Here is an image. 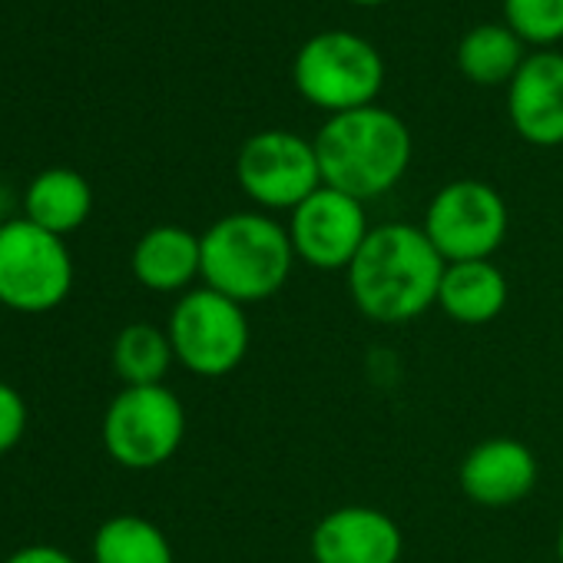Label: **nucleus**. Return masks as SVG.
I'll use <instances>...</instances> for the list:
<instances>
[{"instance_id":"nucleus-1","label":"nucleus","mask_w":563,"mask_h":563,"mask_svg":"<svg viewBox=\"0 0 563 563\" xmlns=\"http://www.w3.org/2000/svg\"><path fill=\"white\" fill-rule=\"evenodd\" d=\"M448 262L431 245L421 225H375L345 268L355 309L378 325H408L438 306V289Z\"/></svg>"},{"instance_id":"nucleus-2","label":"nucleus","mask_w":563,"mask_h":563,"mask_svg":"<svg viewBox=\"0 0 563 563\" xmlns=\"http://www.w3.org/2000/svg\"><path fill=\"white\" fill-rule=\"evenodd\" d=\"M316 143L322 186L358 202L378 199L401 183L411 166V133L385 107H362L329 117Z\"/></svg>"},{"instance_id":"nucleus-3","label":"nucleus","mask_w":563,"mask_h":563,"mask_svg":"<svg viewBox=\"0 0 563 563\" xmlns=\"http://www.w3.org/2000/svg\"><path fill=\"white\" fill-rule=\"evenodd\" d=\"M199 242L206 289L239 306L278 296L299 262L289 229L262 212H229L216 219Z\"/></svg>"},{"instance_id":"nucleus-4","label":"nucleus","mask_w":563,"mask_h":563,"mask_svg":"<svg viewBox=\"0 0 563 563\" xmlns=\"http://www.w3.org/2000/svg\"><path fill=\"white\" fill-rule=\"evenodd\" d=\"M292 80L312 107L335 117L375 103L385 84V64L365 37L325 31L302 44L292 64Z\"/></svg>"},{"instance_id":"nucleus-5","label":"nucleus","mask_w":563,"mask_h":563,"mask_svg":"<svg viewBox=\"0 0 563 563\" xmlns=\"http://www.w3.org/2000/svg\"><path fill=\"white\" fill-rule=\"evenodd\" d=\"M74 289V255L67 242L31 219L0 225V306L44 316L67 302Z\"/></svg>"},{"instance_id":"nucleus-6","label":"nucleus","mask_w":563,"mask_h":563,"mask_svg":"<svg viewBox=\"0 0 563 563\" xmlns=\"http://www.w3.org/2000/svg\"><path fill=\"white\" fill-rule=\"evenodd\" d=\"M166 335L173 342L176 362L199 378L232 375L245 362L252 342L245 306L206 286L179 296L169 312Z\"/></svg>"},{"instance_id":"nucleus-7","label":"nucleus","mask_w":563,"mask_h":563,"mask_svg":"<svg viewBox=\"0 0 563 563\" xmlns=\"http://www.w3.org/2000/svg\"><path fill=\"white\" fill-rule=\"evenodd\" d=\"M186 438V408L166 385L123 388L103 415V448L130 471L166 464Z\"/></svg>"},{"instance_id":"nucleus-8","label":"nucleus","mask_w":563,"mask_h":563,"mask_svg":"<svg viewBox=\"0 0 563 563\" xmlns=\"http://www.w3.org/2000/svg\"><path fill=\"white\" fill-rule=\"evenodd\" d=\"M507 202L504 196L481 179H454L434 192L424 212V235L451 262H481L490 258L507 239Z\"/></svg>"},{"instance_id":"nucleus-9","label":"nucleus","mask_w":563,"mask_h":563,"mask_svg":"<svg viewBox=\"0 0 563 563\" xmlns=\"http://www.w3.org/2000/svg\"><path fill=\"white\" fill-rule=\"evenodd\" d=\"M235 179L242 192L262 209L292 212L322 186L316 143L289 130H262L242 143Z\"/></svg>"},{"instance_id":"nucleus-10","label":"nucleus","mask_w":563,"mask_h":563,"mask_svg":"<svg viewBox=\"0 0 563 563\" xmlns=\"http://www.w3.org/2000/svg\"><path fill=\"white\" fill-rule=\"evenodd\" d=\"M286 229L296 258L322 272L349 268L372 232L365 219V202L332 186H319L302 206H296Z\"/></svg>"},{"instance_id":"nucleus-11","label":"nucleus","mask_w":563,"mask_h":563,"mask_svg":"<svg viewBox=\"0 0 563 563\" xmlns=\"http://www.w3.org/2000/svg\"><path fill=\"white\" fill-rule=\"evenodd\" d=\"M309 553L312 563H401L405 533L382 507L345 504L312 527Z\"/></svg>"},{"instance_id":"nucleus-12","label":"nucleus","mask_w":563,"mask_h":563,"mask_svg":"<svg viewBox=\"0 0 563 563\" xmlns=\"http://www.w3.org/2000/svg\"><path fill=\"white\" fill-rule=\"evenodd\" d=\"M537 457L517 438H487L474 444L457 471L464 497L487 510L520 504L537 487Z\"/></svg>"},{"instance_id":"nucleus-13","label":"nucleus","mask_w":563,"mask_h":563,"mask_svg":"<svg viewBox=\"0 0 563 563\" xmlns=\"http://www.w3.org/2000/svg\"><path fill=\"white\" fill-rule=\"evenodd\" d=\"M507 113L527 143H563V54L540 51L520 64L507 84Z\"/></svg>"},{"instance_id":"nucleus-14","label":"nucleus","mask_w":563,"mask_h":563,"mask_svg":"<svg viewBox=\"0 0 563 563\" xmlns=\"http://www.w3.org/2000/svg\"><path fill=\"white\" fill-rule=\"evenodd\" d=\"M130 265L150 292H186L192 278H202V242L183 225H156L140 235Z\"/></svg>"},{"instance_id":"nucleus-15","label":"nucleus","mask_w":563,"mask_h":563,"mask_svg":"<svg viewBox=\"0 0 563 563\" xmlns=\"http://www.w3.org/2000/svg\"><path fill=\"white\" fill-rule=\"evenodd\" d=\"M507 275L490 262H451L444 268L441 289H438V309L457 322V325H487L507 309Z\"/></svg>"},{"instance_id":"nucleus-16","label":"nucleus","mask_w":563,"mask_h":563,"mask_svg":"<svg viewBox=\"0 0 563 563\" xmlns=\"http://www.w3.org/2000/svg\"><path fill=\"white\" fill-rule=\"evenodd\" d=\"M93 212V189L77 169H44L34 176V183L24 192V219L34 225L54 232V235H70L77 232Z\"/></svg>"},{"instance_id":"nucleus-17","label":"nucleus","mask_w":563,"mask_h":563,"mask_svg":"<svg viewBox=\"0 0 563 563\" xmlns=\"http://www.w3.org/2000/svg\"><path fill=\"white\" fill-rule=\"evenodd\" d=\"M523 41L507 24H481L457 44V67L471 84H510L523 64Z\"/></svg>"},{"instance_id":"nucleus-18","label":"nucleus","mask_w":563,"mask_h":563,"mask_svg":"<svg viewBox=\"0 0 563 563\" xmlns=\"http://www.w3.org/2000/svg\"><path fill=\"white\" fill-rule=\"evenodd\" d=\"M93 563H176V556L163 527L140 514H117L93 533Z\"/></svg>"},{"instance_id":"nucleus-19","label":"nucleus","mask_w":563,"mask_h":563,"mask_svg":"<svg viewBox=\"0 0 563 563\" xmlns=\"http://www.w3.org/2000/svg\"><path fill=\"white\" fill-rule=\"evenodd\" d=\"M173 362L176 355L166 329H156L150 322H130L113 342V372L120 375L123 388L163 385Z\"/></svg>"},{"instance_id":"nucleus-20","label":"nucleus","mask_w":563,"mask_h":563,"mask_svg":"<svg viewBox=\"0 0 563 563\" xmlns=\"http://www.w3.org/2000/svg\"><path fill=\"white\" fill-rule=\"evenodd\" d=\"M504 18L523 44H553L563 37V0H504Z\"/></svg>"},{"instance_id":"nucleus-21","label":"nucleus","mask_w":563,"mask_h":563,"mask_svg":"<svg viewBox=\"0 0 563 563\" xmlns=\"http://www.w3.org/2000/svg\"><path fill=\"white\" fill-rule=\"evenodd\" d=\"M24 431H27V401L14 385L0 382V457L21 444Z\"/></svg>"},{"instance_id":"nucleus-22","label":"nucleus","mask_w":563,"mask_h":563,"mask_svg":"<svg viewBox=\"0 0 563 563\" xmlns=\"http://www.w3.org/2000/svg\"><path fill=\"white\" fill-rule=\"evenodd\" d=\"M4 563H77L67 550L60 547H51V543H31V547H21L14 550Z\"/></svg>"},{"instance_id":"nucleus-23","label":"nucleus","mask_w":563,"mask_h":563,"mask_svg":"<svg viewBox=\"0 0 563 563\" xmlns=\"http://www.w3.org/2000/svg\"><path fill=\"white\" fill-rule=\"evenodd\" d=\"M556 560L563 563V520H560V530H556Z\"/></svg>"},{"instance_id":"nucleus-24","label":"nucleus","mask_w":563,"mask_h":563,"mask_svg":"<svg viewBox=\"0 0 563 563\" xmlns=\"http://www.w3.org/2000/svg\"><path fill=\"white\" fill-rule=\"evenodd\" d=\"M352 4H362V8H375V4H385V0H352Z\"/></svg>"}]
</instances>
